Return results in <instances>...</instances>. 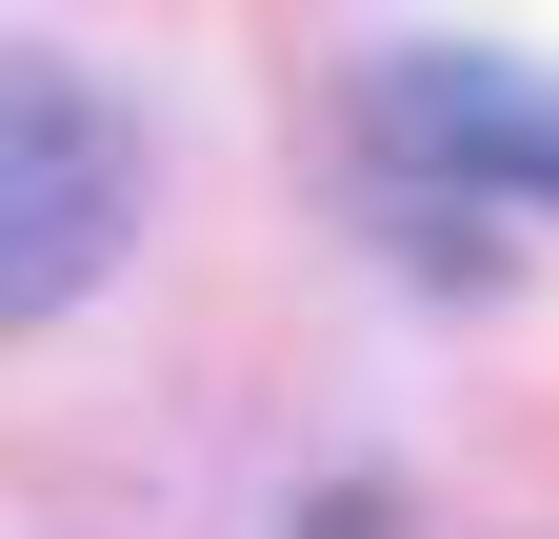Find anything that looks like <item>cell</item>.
<instances>
[{
  "label": "cell",
  "mask_w": 559,
  "mask_h": 539,
  "mask_svg": "<svg viewBox=\"0 0 559 539\" xmlns=\"http://www.w3.org/2000/svg\"><path fill=\"white\" fill-rule=\"evenodd\" d=\"M380 141L440 160V180L559 200V81H500V60H380Z\"/></svg>",
  "instance_id": "obj_2"
},
{
  "label": "cell",
  "mask_w": 559,
  "mask_h": 539,
  "mask_svg": "<svg viewBox=\"0 0 559 539\" xmlns=\"http://www.w3.org/2000/svg\"><path fill=\"white\" fill-rule=\"evenodd\" d=\"M120 240H140V141H120V100H81V81H0V340L60 320Z\"/></svg>",
  "instance_id": "obj_1"
}]
</instances>
